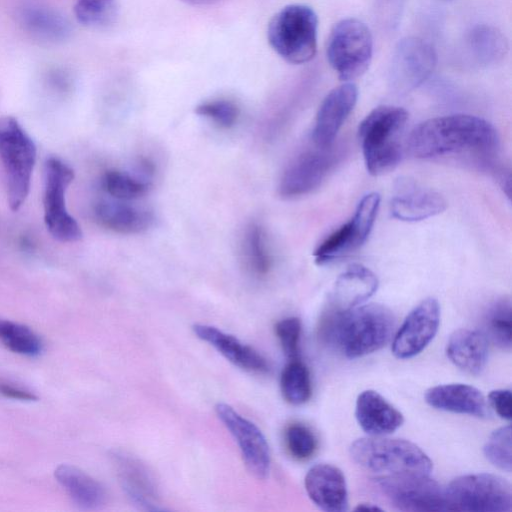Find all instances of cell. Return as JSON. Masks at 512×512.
<instances>
[{
    "label": "cell",
    "instance_id": "cell-1",
    "mask_svg": "<svg viewBox=\"0 0 512 512\" xmlns=\"http://www.w3.org/2000/svg\"><path fill=\"white\" fill-rule=\"evenodd\" d=\"M408 148L417 158L428 159L451 154H490L499 145L495 127L487 120L467 114L430 118L409 135Z\"/></svg>",
    "mask_w": 512,
    "mask_h": 512
},
{
    "label": "cell",
    "instance_id": "cell-2",
    "mask_svg": "<svg viewBox=\"0 0 512 512\" xmlns=\"http://www.w3.org/2000/svg\"><path fill=\"white\" fill-rule=\"evenodd\" d=\"M395 327L391 310L380 304L348 310L327 306L320 319V338L349 359L371 354L390 340Z\"/></svg>",
    "mask_w": 512,
    "mask_h": 512
},
{
    "label": "cell",
    "instance_id": "cell-3",
    "mask_svg": "<svg viewBox=\"0 0 512 512\" xmlns=\"http://www.w3.org/2000/svg\"><path fill=\"white\" fill-rule=\"evenodd\" d=\"M408 113L398 106L373 109L359 124L358 138L365 166L373 176L392 171L402 158V133Z\"/></svg>",
    "mask_w": 512,
    "mask_h": 512
},
{
    "label": "cell",
    "instance_id": "cell-4",
    "mask_svg": "<svg viewBox=\"0 0 512 512\" xmlns=\"http://www.w3.org/2000/svg\"><path fill=\"white\" fill-rule=\"evenodd\" d=\"M349 453L355 463L373 472L430 474L433 467L428 455L405 439L362 437L350 445Z\"/></svg>",
    "mask_w": 512,
    "mask_h": 512
},
{
    "label": "cell",
    "instance_id": "cell-5",
    "mask_svg": "<svg viewBox=\"0 0 512 512\" xmlns=\"http://www.w3.org/2000/svg\"><path fill=\"white\" fill-rule=\"evenodd\" d=\"M317 32L315 11L304 4H291L270 20L267 38L270 46L285 61L304 64L317 52Z\"/></svg>",
    "mask_w": 512,
    "mask_h": 512
},
{
    "label": "cell",
    "instance_id": "cell-6",
    "mask_svg": "<svg viewBox=\"0 0 512 512\" xmlns=\"http://www.w3.org/2000/svg\"><path fill=\"white\" fill-rule=\"evenodd\" d=\"M37 149L16 118L0 117V163L5 173L7 201L17 211L28 196Z\"/></svg>",
    "mask_w": 512,
    "mask_h": 512
},
{
    "label": "cell",
    "instance_id": "cell-7",
    "mask_svg": "<svg viewBox=\"0 0 512 512\" xmlns=\"http://www.w3.org/2000/svg\"><path fill=\"white\" fill-rule=\"evenodd\" d=\"M326 54L341 80L360 77L368 69L373 55V37L369 27L357 18L340 20L331 29Z\"/></svg>",
    "mask_w": 512,
    "mask_h": 512
},
{
    "label": "cell",
    "instance_id": "cell-8",
    "mask_svg": "<svg viewBox=\"0 0 512 512\" xmlns=\"http://www.w3.org/2000/svg\"><path fill=\"white\" fill-rule=\"evenodd\" d=\"M448 509L470 512H508L512 505L510 483L501 476L475 473L459 476L445 487Z\"/></svg>",
    "mask_w": 512,
    "mask_h": 512
},
{
    "label": "cell",
    "instance_id": "cell-9",
    "mask_svg": "<svg viewBox=\"0 0 512 512\" xmlns=\"http://www.w3.org/2000/svg\"><path fill=\"white\" fill-rule=\"evenodd\" d=\"M74 179L73 169L62 160L50 157L45 162L43 209L44 222L51 236L60 242L82 238L81 228L66 207V191Z\"/></svg>",
    "mask_w": 512,
    "mask_h": 512
},
{
    "label": "cell",
    "instance_id": "cell-10",
    "mask_svg": "<svg viewBox=\"0 0 512 512\" xmlns=\"http://www.w3.org/2000/svg\"><path fill=\"white\" fill-rule=\"evenodd\" d=\"M430 474L399 473L378 477L376 485L386 499L403 511H447L445 488Z\"/></svg>",
    "mask_w": 512,
    "mask_h": 512
},
{
    "label": "cell",
    "instance_id": "cell-11",
    "mask_svg": "<svg viewBox=\"0 0 512 512\" xmlns=\"http://www.w3.org/2000/svg\"><path fill=\"white\" fill-rule=\"evenodd\" d=\"M379 206L380 195L377 192L363 196L353 216L316 248L315 262L325 265L359 249L371 233Z\"/></svg>",
    "mask_w": 512,
    "mask_h": 512
},
{
    "label": "cell",
    "instance_id": "cell-12",
    "mask_svg": "<svg viewBox=\"0 0 512 512\" xmlns=\"http://www.w3.org/2000/svg\"><path fill=\"white\" fill-rule=\"evenodd\" d=\"M215 412L236 441L248 471L258 479H265L270 472L271 458L261 430L229 404H216Z\"/></svg>",
    "mask_w": 512,
    "mask_h": 512
},
{
    "label": "cell",
    "instance_id": "cell-13",
    "mask_svg": "<svg viewBox=\"0 0 512 512\" xmlns=\"http://www.w3.org/2000/svg\"><path fill=\"white\" fill-rule=\"evenodd\" d=\"M436 64L437 54L431 44L418 37L403 38L391 57L390 82L400 91L414 89L433 73Z\"/></svg>",
    "mask_w": 512,
    "mask_h": 512
},
{
    "label": "cell",
    "instance_id": "cell-14",
    "mask_svg": "<svg viewBox=\"0 0 512 512\" xmlns=\"http://www.w3.org/2000/svg\"><path fill=\"white\" fill-rule=\"evenodd\" d=\"M340 157L331 145L297 156L283 172L278 191L284 198L307 195L317 189Z\"/></svg>",
    "mask_w": 512,
    "mask_h": 512
},
{
    "label": "cell",
    "instance_id": "cell-15",
    "mask_svg": "<svg viewBox=\"0 0 512 512\" xmlns=\"http://www.w3.org/2000/svg\"><path fill=\"white\" fill-rule=\"evenodd\" d=\"M440 315V305L435 298L429 297L417 304L394 335V356L409 359L421 353L435 337Z\"/></svg>",
    "mask_w": 512,
    "mask_h": 512
},
{
    "label": "cell",
    "instance_id": "cell-16",
    "mask_svg": "<svg viewBox=\"0 0 512 512\" xmlns=\"http://www.w3.org/2000/svg\"><path fill=\"white\" fill-rule=\"evenodd\" d=\"M119 483L129 501L143 511H163L157 482L138 458L123 451L111 453Z\"/></svg>",
    "mask_w": 512,
    "mask_h": 512
},
{
    "label": "cell",
    "instance_id": "cell-17",
    "mask_svg": "<svg viewBox=\"0 0 512 512\" xmlns=\"http://www.w3.org/2000/svg\"><path fill=\"white\" fill-rule=\"evenodd\" d=\"M358 89L347 82L332 89L323 99L316 114L312 140L319 148L329 147L354 109Z\"/></svg>",
    "mask_w": 512,
    "mask_h": 512
},
{
    "label": "cell",
    "instance_id": "cell-18",
    "mask_svg": "<svg viewBox=\"0 0 512 512\" xmlns=\"http://www.w3.org/2000/svg\"><path fill=\"white\" fill-rule=\"evenodd\" d=\"M447 207L444 197L408 178H400L395 184L390 211L394 218L405 222H417L442 213Z\"/></svg>",
    "mask_w": 512,
    "mask_h": 512
},
{
    "label": "cell",
    "instance_id": "cell-19",
    "mask_svg": "<svg viewBox=\"0 0 512 512\" xmlns=\"http://www.w3.org/2000/svg\"><path fill=\"white\" fill-rule=\"evenodd\" d=\"M304 484L308 497L321 510H348L347 483L338 467L328 463L315 464L308 470Z\"/></svg>",
    "mask_w": 512,
    "mask_h": 512
},
{
    "label": "cell",
    "instance_id": "cell-20",
    "mask_svg": "<svg viewBox=\"0 0 512 512\" xmlns=\"http://www.w3.org/2000/svg\"><path fill=\"white\" fill-rule=\"evenodd\" d=\"M425 402L437 410L486 418L490 414L484 395L477 388L462 383L437 385L424 395Z\"/></svg>",
    "mask_w": 512,
    "mask_h": 512
},
{
    "label": "cell",
    "instance_id": "cell-21",
    "mask_svg": "<svg viewBox=\"0 0 512 512\" xmlns=\"http://www.w3.org/2000/svg\"><path fill=\"white\" fill-rule=\"evenodd\" d=\"M193 331L199 339L209 343L223 357L239 368L255 373H266L269 370L267 359L235 336L207 324H195Z\"/></svg>",
    "mask_w": 512,
    "mask_h": 512
},
{
    "label": "cell",
    "instance_id": "cell-22",
    "mask_svg": "<svg viewBox=\"0 0 512 512\" xmlns=\"http://www.w3.org/2000/svg\"><path fill=\"white\" fill-rule=\"evenodd\" d=\"M355 417L370 436H385L404 422L403 414L375 390L362 391L356 400Z\"/></svg>",
    "mask_w": 512,
    "mask_h": 512
},
{
    "label": "cell",
    "instance_id": "cell-23",
    "mask_svg": "<svg viewBox=\"0 0 512 512\" xmlns=\"http://www.w3.org/2000/svg\"><path fill=\"white\" fill-rule=\"evenodd\" d=\"M378 284L376 275L369 268L352 264L336 279L328 306L337 310L359 306L377 291Z\"/></svg>",
    "mask_w": 512,
    "mask_h": 512
},
{
    "label": "cell",
    "instance_id": "cell-24",
    "mask_svg": "<svg viewBox=\"0 0 512 512\" xmlns=\"http://www.w3.org/2000/svg\"><path fill=\"white\" fill-rule=\"evenodd\" d=\"M446 355L460 370L480 374L488 361L489 345L486 335L478 330L458 329L449 337Z\"/></svg>",
    "mask_w": 512,
    "mask_h": 512
},
{
    "label": "cell",
    "instance_id": "cell-25",
    "mask_svg": "<svg viewBox=\"0 0 512 512\" xmlns=\"http://www.w3.org/2000/svg\"><path fill=\"white\" fill-rule=\"evenodd\" d=\"M54 476L69 498L83 510H97L107 501L104 486L81 469L62 464Z\"/></svg>",
    "mask_w": 512,
    "mask_h": 512
},
{
    "label": "cell",
    "instance_id": "cell-26",
    "mask_svg": "<svg viewBox=\"0 0 512 512\" xmlns=\"http://www.w3.org/2000/svg\"><path fill=\"white\" fill-rule=\"evenodd\" d=\"M94 214L101 226L120 234L141 233L152 223L149 212L117 199L98 202Z\"/></svg>",
    "mask_w": 512,
    "mask_h": 512
},
{
    "label": "cell",
    "instance_id": "cell-27",
    "mask_svg": "<svg viewBox=\"0 0 512 512\" xmlns=\"http://www.w3.org/2000/svg\"><path fill=\"white\" fill-rule=\"evenodd\" d=\"M20 24L34 37L58 42L70 34L67 19L59 12L38 2H26L18 11Z\"/></svg>",
    "mask_w": 512,
    "mask_h": 512
},
{
    "label": "cell",
    "instance_id": "cell-28",
    "mask_svg": "<svg viewBox=\"0 0 512 512\" xmlns=\"http://www.w3.org/2000/svg\"><path fill=\"white\" fill-rule=\"evenodd\" d=\"M467 48L479 65L489 66L500 62L505 57L508 41L496 27L478 25L467 36Z\"/></svg>",
    "mask_w": 512,
    "mask_h": 512
},
{
    "label": "cell",
    "instance_id": "cell-29",
    "mask_svg": "<svg viewBox=\"0 0 512 512\" xmlns=\"http://www.w3.org/2000/svg\"><path fill=\"white\" fill-rule=\"evenodd\" d=\"M284 399L292 405L306 403L312 394V382L307 366L298 358L289 360L280 377Z\"/></svg>",
    "mask_w": 512,
    "mask_h": 512
},
{
    "label": "cell",
    "instance_id": "cell-30",
    "mask_svg": "<svg viewBox=\"0 0 512 512\" xmlns=\"http://www.w3.org/2000/svg\"><path fill=\"white\" fill-rule=\"evenodd\" d=\"M0 342L11 352L36 357L43 351L41 338L28 326L0 318Z\"/></svg>",
    "mask_w": 512,
    "mask_h": 512
},
{
    "label": "cell",
    "instance_id": "cell-31",
    "mask_svg": "<svg viewBox=\"0 0 512 512\" xmlns=\"http://www.w3.org/2000/svg\"><path fill=\"white\" fill-rule=\"evenodd\" d=\"M485 328L490 339L503 350L511 349L512 307L508 298L494 301L486 311Z\"/></svg>",
    "mask_w": 512,
    "mask_h": 512
},
{
    "label": "cell",
    "instance_id": "cell-32",
    "mask_svg": "<svg viewBox=\"0 0 512 512\" xmlns=\"http://www.w3.org/2000/svg\"><path fill=\"white\" fill-rule=\"evenodd\" d=\"M244 261L257 276L266 275L272 265L271 254L264 230L257 224L250 225L243 239Z\"/></svg>",
    "mask_w": 512,
    "mask_h": 512
},
{
    "label": "cell",
    "instance_id": "cell-33",
    "mask_svg": "<svg viewBox=\"0 0 512 512\" xmlns=\"http://www.w3.org/2000/svg\"><path fill=\"white\" fill-rule=\"evenodd\" d=\"M104 191L117 200L128 201L142 197L149 190V184L130 174L109 170L102 177Z\"/></svg>",
    "mask_w": 512,
    "mask_h": 512
},
{
    "label": "cell",
    "instance_id": "cell-34",
    "mask_svg": "<svg viewBox=\"0 0 512 512\" xmlns=\"http://www.w3.org/2000/svg\"><path fill=\"white\" fill-rule=\"evenodd\" d=\"M77 20L86 26L102 28L114 23L117 17L116 0H76Z\"/></svg>",
    "mask_w": 512,
    "mask_h": 512
},
{
    "label": "cell",
    "instance_id": "cell-35",
    "mask_svg": "<svg viewBox=\"0 0 512 512\" xmlns=\"http://www.w3.org/2000/svg\"><path fill=\"white\" fill-rule=\"evenodd\" d=\"M284 441L289 454L299 461L313 457L318 448V440L314 432L310 427L299 422L292 423L286 428Z\"/></svg>",
    "mask_w": 512,
    "mask_h": 512
},
{
    "label": "cell",
    "instance_id": "cell-36",
    "mask_svg": "<svg viewBox=\"0 0 512 512\" xmlns=\"http://www.w3.org/2000/svg\"><path fill=\"white\" fill-rule=\"evenodd\" d=\"M511 426H502L487 439L483 453L486 459L495 467L510 472L512 468Z\"/></svg>",
    "mask_w": 512,
    "mask_h": 512
},
{
    "label": "cell",
    "instance_id": "cell-37",
    "mask_svg": "<svg viewBox=\"0 0 512 512\" xmlns=\"http://www.w3.org/2000/svg\"><path fill=\"white\" fill-rule=\"evenodd\" d=\"M195 112L205 118L210 119L222 128L234 126L239 117L238 106L227 99H216L199 104Z\"/></svg>",
    "mask_w": 512,
    "mask_h": 512
},
{
    "label": "cell",
    "instance_id": "cell-38",
    "mask_svg": "<svg viewBox=\"0 0 512 512\" xmlns=\"http://www.w3.org/2000/svg\"><path fill=\"white\" fill-rule=\"evenodd\" d=\"M301 331V321L297 317H286L275 325V334L289 360L299 358Z\"/></svg>",
    "mask_w": 512,
    "mask_h": 512
},
{
    "label": "cell",
    "instance_id": "cell-39",
    "mask_svg": "<svg viewBox=\"0 0 512 512\" xmlns=\"http://www.w3.org/2000/svg\"><path fill=\"white\" fill-rule=\"evenodd\" d=\"M488 405L502 419L510 421L512 418V395L510 389H496L488 394Z\"/></svg>",
    "mask_w": 512,
    "mask_h": 512
},
{
    "label": "cell",
    "instance_id": "cell-40",
    "mask_svg": "<svg viewBox=\"0 0 512 512\" xmlns=\"http://www.w3.org/2000/svg\"><path fill=\"white\" fill-rule=\"evenodd\" d=\"M0 394L6 398L24 402H32L38 399L37 395L31 390L7 380H0Z\"/></svg>",
    "mask_w": 512,
    "mask_h": 512
},
{
    "label": "cell",
    "instance_id": "cell-41",
    "mask_svg": "<svg viewBox=\"0 0 512 512\" xmlns=\"http://www.w3.org/2000/svg\"><path fill=\"white\" fill-rule=\"evenodd\" d=\"M355 510H358V511H382V509L380 507L376 506L375 504H371V503H360L355 508Z\"/></svg>",
    "mask_w": 512,
    "mask_h": 512
},
{
    "label": "cell",
    "instance_id": "cell-42",
    "mask_svg": "<svg viewBox=\"0 0 512 512\" xmlns=\"http://www.w3.org/2000/svg\"><path fill=\"white\" fill-rule=\"evenodd\" d=\"M190 5H208L219 2L221 0H181Z\"/></svg>",
    "mask_w": 512,
    "mask_h": 512
}]
</instances>
